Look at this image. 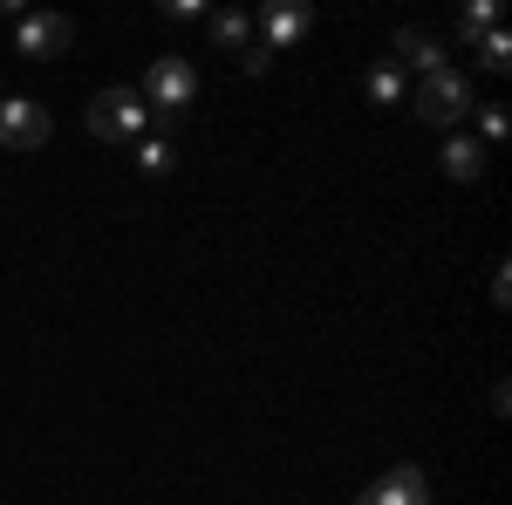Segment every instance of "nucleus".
Returning a JSON list of instances; mask_svg holds the SVG:
<instances>
[{
    "label": "nucleus",
    "mask_w": 512,
    "mask_h": 505,
    "mask_svg": "<svg viewBox=\"0 0 512 505\" xmlns=\"http://www.w3.org/2000/svg\"><path fill=\"white\" fill-rule=\"evenodd\" d=\"M239 69H246V76H267V69H274V48H260V41H253V48L239 55Z\"/></svg>",
    "instance_id": "dca6fc26"
},
{
    "label": "nucleus",
    "mask_w": 512,
    "mask_h": 505,
    "mask_svg": "<svg viewBox=\"0 0 512 505\" xmlns=\"http://www.w3.org/2000/svg\"><path fill=\"white\" fill-rule=\"evenodd\" d=\"M472 55H478V69L506 76V69H512V35H506V28H492V35H478V41H472Z\"/></svg>",
    "instance_id": "f8f14e48"
},
{
    "label": "nucleus",
    "mask_w": 512,
    "mask_h": 505,
    "mask_svg": "<svg viewBox=\"0 0 512 505\" xmlns=\"http://www.w3.org/2000/svg\"><path fill=\"white\" fill-rule=\"evenodd\" d=\"M410 110H417V123H431V130H458V123L472 117V82L458 76V69H437V76L417 82Z\"/></svg>",
    "instance_id": "7ed1b4c3"
},
{
    "label": "nucleus",
    "mask_w": 512,
    "mask_h": 505,
    "mask_svg": "<svg viewBox=\"0 0 512 505\" xmlns=\"http://www.w3.org/2000/svg\"><path fill=\"white\" fill-rule=\"evenodd\" d=\"M492 28H499V7H492V0H472V7L458 14V35H465V41L492 35Z\"/></svg>",
    "instance_id": "4468645a"
},
{
    "label": "nucleus",
    "mask_w": 512,
    "mask_h": 505,
    "mask_svg": "<svg viewBox=\"0 0 512 505\" xmlns=\"http://www.w3.org/2000/svg\"><path fill=\"white\" fill-rule=\"evenodd\" d=\"M48 130H55V117H48L41 103H28V96L0 103V151H41Z\"/></svg>",
    "instance_id": "20e7f679"
},
{
    "label": "nucleus",
    "mask_w": 512,
    "mask_h": 505,
    "mask_svg": "<svg viewBox=\"0 0 512 505\" xmlns=\"http://www.w3.org/2000/svg\"><path fill=\"white\" fill-rule=\"evenodd\" d=\"M362 89H369V103H376V110H403V103H410V82H403V69H396V62H376Z\"/></svg>",
    "instance_id": "9d476101"
},
{
    "label": "nucleus",
    "mask_w": 512,
    "mask_h": 505,
    "mask_svg": "<svg viewBox=\"0 0 512 505\" xmlns=\"http://www.w3.org/2000/svg\"><path fill=\"white\" fill-rule=\"evenodd\" d=\"M437 164H444V178L472 185L478 171H485V144H478V137H465V130H451V144H444V157H437Z\"/></svg>",
    "instance_id": "1a4fd4ad"
},
{
    "label": "nucleus",
    "mask_w": 512,
    "mask_h": 505,
    "mask_svg": "<svg viewBox=\"0 0 512 505\" xmlns=\"http://www.w3.org/2000/svg\"><path fill=\"white\" fill-rule=\"evenodd\" d=\"M396 55V69H417V82L424 76H437V69H451V62H444V48H437V35H424V28H396V41H390Z\"/></svg>",
    "instance_id": "0eeeda50"
},
{
    "label": "nucleus",
    "mask_w": 512,
    "mask_h": 505,
    "mask_svg": "<svg viewBox=\"0 0 512 505\" xmlns=\"http://www.w3.org/2000/svg\"><path fill=\"white\" fill-rule=\"evenodd\" d=\"M478 110V130H485V137H506V103H472Z\"/></svg>",
    "instance_id": "2eb2a0df"
},
{
    "label": "nucleus",
    "mask_w": 512,
    "mask_h": 505,
    "mask_svg": "<svg viewBox=\"0 0 512 505\" xmlns=\"http://www.w3.org/2000/svg\"><path fill=\"white\" fill-rule=\"evenodd\" d=\"M308 21H315V14H308V7H294V0H280V7H267V21H260V28H267V41H260V48H294V41L308 35Z\"/></svg>",
    "instance_id": "6e6552de"
},
{
    "label": "nucleus",
    "mask_w": 512,
    "mask_h": 505,
    "mask_svg": "<svg viewBox=\"0 0 512 505\" xmlns=\"http://www.w3.org/2000/svg\"><path fill=\"white\" fill-rule=\"evenodd\" d=\"M355 505H431V485H424V471H417V465H396V471H383Z\"/></svg>",
    "instance_id": "423d86ee"
},
{
    "label": "nucleus",
    "mask_w": 512,
    "mask_h": 505,
    "mask_svg": "<svg viewBox=\"0 0 512 505\" xmlns=\"http://www.w3.org/2000/svg\"><path fill=\"white\" fill-rule=\"evenodd\" d=\"M171 164H178V151H171L164 137H137V171H144V178H164Z\"/></svg>",
    "instance_id": "ddd939ff"
},
{
    "label": "nucleus",
    "mask_w": 512,
    "mask_h": 505,
    "mask_svg": "<svg viewBox=\"0 0 512 505\" xmlns=\"http://www.w3.org/2000/svg\"><path fill=\"white\" fill-rule=\"evenodd\" d=\"M14 41H21V55H35V62H55V55H69V41H76V21H69V14H21V21H14Z\"/></svg>",
    "instance_id": "39448f33"
},
{
    "label": "nucleus",
    "mask_w": 512,
    "mask_h": 505,
    "mask_svg": "<svg viewBox=\"0 0 512 505\" xmlns=\"http://www.w3.org/2000/svg\"><path fill=\"white\" fill-rule=\"evenodd\" d=\"M212 41H219V48H226V55H246V48H253V14H239V7H226V14H212Z\"/></svg>",
    "instance_id": "9b49d317"
},
{
    "label": "nucleus",
    "mask_w": 512,
    "mask_h": 505,
    "mask_svg": "<svg viewBox=\"0 0 512 505\" xmlns=\"http://www.w3.org/2000/svg\"><path fill=\"white\" fill-rule=\"evenodd\" d=\"M82 123H89V137H103V144H137L144 123H151V110H144L137 89H96L89 110H82Z\"/></svg>",
    "instance_id": "f03ea898"
},
{
    "label": "nucleus",
    "mask_w": 512,
    "mask_h": 505,
    "mask_svg": "<svg viewBox=\"0 0 512 505\" xmlns=\"http://www.w3.org/2000/svg\"><path fill=\"white\" fill-rule=\"evenodd\" d=\"M137 96H144L151 123H164V130H171L185 110H198V69L185 62V55H158V62L144 69V89H137Z\"/></svg>",
    "instance_id": "f257e3e1"
}]
</instances>
